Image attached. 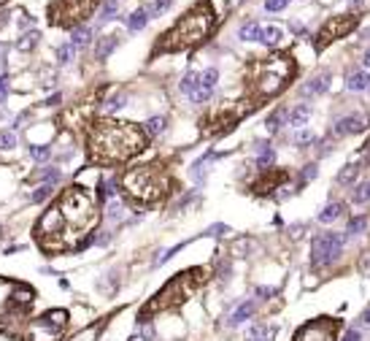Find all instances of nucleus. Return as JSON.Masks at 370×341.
<instances>
[{"label":"nucleus","mask_w":370,"mask_h":341,"mask_svg":"<svg viewBox=\"0 0 370 341\" xmlns=\"http://www.w3.org/2000/svg\"><path fill=\"white\" fill-rule=\"evenodd\" d=\"M97 222V209L92 195L84 187H71L62 193V198L41 217L36 233L43 249H79V236L89 233Z\"/></svg>","instance_id":"1"},{"label":"nucleus","mask_w":370,"mask_h":341,"mask_svg":"<svg viewBox=\"0 0 370 341\" xmlns=\"http://www.w3.org/2000/svg\"><path fill=\"white\" fill-rule=\"evenodd\" d=\"M146 149V133L132 122L100 119L89 130V154L95 163H127Z\"/></svg>","instance_id":"2"},{"label":"nucleus","mask_w":370,"mask_h":341,"mask_svg":"<svg viewBox=\"0 0 370 341\" xmlns=\"http://www.w3.org/2000/svg\"><path fill=\"white\" fill-rule=\"evenodd\" d=\"M213 27V8L208 0H200L198 5L187 11L170 30H165L160 36V44L154 49V54H163V51H181L189 46H198L206 41V36Z\"/></svg>","instance_id":"3"},{"label":"nucleus","mask_w":370,"mask_h":341,"mask_svg":"<svg viewBox=\"0 0 370 341\" xmlns=\"http://www.w3.org/2000/svg\"><path fill=\"white\" fill-rule=\"evenodd\" d=\"M127 195H132L141 203H157L167 195L170 190V176L167 168L160 163H149V165H138V168L127 171L122 179Z\"/></svg>","instance_id":"4"},{"label":"nucleus","mask_w":370,"mask_h":341,"mask_svg":"<svg viewBox=\"0 0 370 341\" xmlns=\"http://www.w3.org/2000/svg\"><path fill=\"white\" fill-rule=\"evenodd\" d=\"M294 73V62L287 54H270L254 65V92L259 97H270L284 90Z\"/></svg>","instance_id":"5"},{"label":"nucleus","mask_w":370,"mask_h":341,"mask_svg":"<svg viewBox=\"0 0 370 341\" xmlns=\"http://www.w3.org/2000/svg\"><path fill=\"white\" fill-rule=\"evenodd\" d=\"M203 282H206V268H189V271H184V274H178L176 279L167 282L163 290H160L157 295H154L152 303L143 306V311H141V322L146 320V314H154V311L167 309V306L184 303V300L192 295L195 287L203 285Z\"/></svg>","instance_id":"6"},{"label":"nucleus","mask_w":370,"mask_h":341,"mask_svg":"<svg viewBox=\"0 0 370 341\" xmlns=\"http://www.w3.org/2000/svg\"><path fill=\"white\" fill-rule=\"evenodd\" d=\"M97 5V0H57L49 8V19L54 25L71 27L76 22H84L92 14V8Z\"/></svg>","instance_id":"7"},{"label":"nucleus","mask_w":370,"mask_h":341,"mask_svg":"<svg viewBox=\"0 0 370 341\" xmlns=\"http://www.w3.org/2000/svg\"><path fill=\"white\" fill-rule=\"evenodd\" d=\"M357 22H360V16H357V14L329 16L325 25L319 27V33H316V49H325V46H329L332 41H338V38L349 36V33L357 27Z\"/></svg>","instance_id":"8"},{"label":"nucleus","mask_w":370,"mask_h":341,"mask_svg":"<svg viewBox=\"0 0 370 341\" xmlns=\"http://www.w3.org/2000/svg\"><path fill=\"white\" fill-rule=\"evenodd\" d=\"M311 255H314V265H329L343 255V236L340 233H322L314 239L311 246Z\"/></svg>","instance_id":"9"},{"label":"nucleus","mask_w":370,"mask_h":341,"mask_svg":"<svg viewBox=\"0 0 370 341\" xmlns=\"http://www.w3.org/2000/svg\"><path fill=\"white\" fill-rule=\"evenodd\" d=\"M251 111V106L248 103H244V106H230V108H222V111H216L211 117V122H213V128L208 130V133H216V136H222V133H227V130H233L235 125L241 122V119L246 117V114Z\"/></svg>","instance_id":"10"},{"label":"nucleus","mask_w":370,"mask_h":341,"mask_svg":"<svg viewBox=\"0 0 370 341\" xmlns=\"http://www.w3.org/2000/svg\"><path fill=\"white\" fill-rule=\"evenodd\" d=\"M332 333H335V325L332 322H308L303 331H297L294 341H332Z\"/></svg>","instance_id":"11"},{"label":"nucleus","mask_w":370,"mask_h":341,"mask_svg":"<svg viewBox=\"0 0 370 341\" xmlns=\"http://www.w3.org/2000/svg\"><path fill=\"white\" fill-rule=\"evenodd\" d=\"M289 179V173L287 171H279V168H273V171H265L262 176L254 182V193H259V195H265V193H270V190H279V184L281 182H287Z\"/></svg>","instance_id":"12"},{"label":"nucleus","mask_w":370,"mask_h":341,"mask_svg":"<svg viewBox=\"0 0 370 341\" xmlns=\"http://www.w3.org/2000/svg\"><path fill=\"white\" fill-rule=\"evenodd\" d=\"M365 128H368V117H365V114H349V117L338 119L335 133H338V136H354V133H362Z\"/></svg>","instance_id":"13"},{"label":"nucleus","mask_w":370,"mask_h":341,"mask_svg":"<svg viewBox=\"0 0 370 341\" xmlns=\"http://www.w3.org/2000/svg\"><path fill=\"white\" fill-rule=\"evenodd\" d=\"M216 82H219V71H216V68H206V71L200 73V90H198V95H195L192 100L195 103H206L208 97H211Z\"/></svg>","instance_id":"14"},{"label":"nucleus","mask_w":370,"mask_h":341,"mask_svg":"<svg viewBox=\"0 0 370 341\" xmlns=\"http://www.w3.org/2000/svg\"><path fill=\"white\" fill-rule=\"evenodd\" d=\"M329 71H325V73H316L314 79H311V82H305L303 84V95H322V92H327L329 90Z\"/></svg>","instance_id":"15"},{"label":"nucleus","mask_w":370,"mask_h":341,"mask_svg":"<svg viewBox=\"0 0 370 341\" xmlns=\"http://www.w3.org/2000/svg\"><path fill=\"white\" fill-rule=\"evenodd\" d=\"M276 331H279L276 325H270V328H265V325H251V328H248V333H246V341H270Z\"/></svg>","instance_id":"16"},{"label":"nucleus","mask_w":370,"mask_h":341,"mask_svg":"<svg viewBox=\"0 0 370 341\" xmlns=\"http://www.w3.org/2000/svg\"><path fill=\"white\" fill-rule=\"evenodd\" d=\"M178 90L184 92V95H189V97H195L198 95V90H200V73H195V71H189L187 76L181 79V84H178Z\"/></svg>","instance_id":"17"},{"label":"nucleus","mask_w":370,"mask_h":341,"mask_svg":"<svg viewBox=\"0 0 370 341\" xmlns=\"http://www.w3.org/2000/svg\"><path fill=\"white\" fill-rule=\"evenodd\" d=\"M251 314H254V300H246V303H241L238 309L233 311V317H230V325H241V322H246Z\"/></svg>","instance_id":"18"},{"label":"nucleus","mask_w":370,"mask_h":341,"mask_svg":"<svg viewBox=\"0 0 370 341\" xmlns=\"http://www.w3.org/2000/svg\"><path fill=\"white\" fill-rule=\"evenodd\" d=\"M346 87H349L351 92H360V90H365V87H370V76H368V71H357V73H351L349 82H346Z\"/></svg>","instance_id":"19"},{"label":"nucleus","mask_w":370,"mask_h":341,"mask_svg":"<svg viewBox=\"0 0 370 341\" xmlns=\"http://www.w3.org/2000/svg\"><path fill=\"white\" fill-rule=\"evenodd\" d=\"M117 44H119V38L117 36H106L100 44H97V49H95V57L97 60H106L108 54H111L114 49H117Z\"/></svg>","instance_id":"20"},{"label":"nucleus","mask_w":370,"mask_h":341,"mask_svg":"<svg viewBox=\"0 0 370 341\" xmlns=\"http://www.w3.org/2000/svg\"><path fill=\"white\" fill-rule=\"evenodd\" d=\"M308 117H311V106L308 103H303V106H294L292 108V114H289V125H305L308 122Z\"/></svg>","instance_id":"21"},{"label":"nucleus","mask_w":370,"mask_h":341,"mask_svg":"<svg viewBox=\"0 0 370 341\" xmlns=\"http://www.w3.org/2000/svg\"><path fill=\"white\" fill-rule=\"evenodd\" d=\"M241 38H244V41H262V27H259L257 22H246V25L241 27Z\"/></svg>","instance_id":"22"},{"label":"nucleus","mask_w":370,"mask_h":341,"mask_svg":"<svg viewBox=\"0 0 370 341\" xmlns=\"http://www.w3.org/2000/svg\"><path fill=\"white\" fill-rule=\"evenodd\" d=\"M343 211H346L343 203H329V206H325V211H319V222H335Z\"/></svg>","instance_id":"23"},{"label":"nucleus","mask_w":370,"mask_h":341,"mask_svg":"<svg viewBox=\"0 0 370 341\" xmlns=\"http://www.w3.org/2000/svg\"><path fill=\"white\" fill-rule=\"evenodd\" d=\"M284 119H287V111H284V108H276V111L268 117V122H265V125H268L270 133H279L281 128H284Z\"/></svg>","instance_id":"24"},{"label":"nucleus","mask_w":370,"mask_h":341,"mask_svg":"<svg viewBox=\"0 0 370 341\" xmlns=\"http://www.w3.org/2000/svg\"><path fill=\"white\" fill-rule=\"evenodd\" d=\"M281 38H284V30H281V27H276V25L262 27V41H265V44L276 46V44H281Z\"/></svg>","instance_id":"25"},{"label":"nucleus","mask_w":370,"mask_h":341,"mask_svg":"<svg viewBox=\"0 0 370 341\" xmlns=\"http://www.w3.org/2000/svg\"><path fill=\"white\" fill-rule=\"evenodd\" d=\"M259 154H257V165H270L273 163V157H276V152H273V146L270 144H259Z\"/></svg>","instance_id":"26"},{"label":"nucleus","mask_w":370,"mask_h":341,"mask_svg":"<svg viewBox=\"0 0 370 341\" xmlns=\"http://www.w3.org/2000/svg\"><path fill=\"white\" fill-rule=\"evenodd\" d=\"M89 36H92L89 27H79V30H73L71 46H73V49H76V46H86V44H89Z\"/></svg>","instance_id":"27"},{"label":"nucleus","mask_w":370,"mask_h":341,"mask_svg":"<svg viewBox=\"0 0 370 341\" xmlns=\"http://www.w3.org/2000/svg\"><path fill=\"white\" fill-rule=\"evenodd\" d=\"M170 5H173V0H154V3L149 5V8H143V11H146V16H149V19H152V16H160V14H165V11L170 8Z\"/></svg>","instance_id":"28"},{"label":"nucleus","mask_w":370,"mask_h":341,"mask_svg":"<svg viewBox=\"0 0 370 341\" xmlns=\"http://www.w3.org/2000/svg\"><path fill=\"white\" fill-rule=\"evenodd\" d=\"M165 125H167L165 117H152L146 122V136H160V133L165 130Z\"/></svg>","instance_id":"29"},{"label":"nucleus","mask_w":370,"mask_h":341,"mask_svg":"<svg viewBox=\"0 0 370 341\" xmlns=\"http://www.w3.org/2000/svg\"><path fill=\"white\" fill-rule=\"evenodd\" d=\"M357 173H360V165L351 163V165H346V168L338 173V182H340V184H351V182L357 179Z\"/></svg>","instance_id":"30"},{"label":"nucleus","mask_w":370,"mask_h":341,"mask_svg":"<svg viewBox=\"0 0 370 341\" xmlns=\"http://www.w3.org/2000/svg\"><path fill=\"white\" fill-rule=\"evenodd\" d=\"M149 22V16H146V11H135V14H130V19H127V27H130V30H141L143 25H146Z\"/></svg>","instance_id":"31"},{"label":"nucleus","mask_w":370,"mask_h":341,"mask_svg":"<svg viewBox=\"0 0 370 341\" xmlns=\"http://www.w3.org/2000/svg\"><path fill=\"white\" fill-rule=\"evenodd\" d=\"M354 203H368L370 200V182H365V184H357V190H354Z\"/></svg>","instance_id":"32"},{"label":"nucleus","mask_w":370,"mask_h":341,"mask_svg":"<svg viewBox=\"0 0 370 341\" xmlns=\"http://www.w3.org/2000/svg\"><path fill=\"white\" fill-rule=\"evenodd\" d=\"M16 146V136L11 130H0V149H14Z\"/></svg>","instance_id":"33"},{"label":"nucleus","mask_w":370,"mask_h":341,"mask_svg":"<svg viewBox=\"0 0 370 341\" xmlns=\"http://www.w3.org/2000/svg\"><path fill=\"white\" fill-rule=\"evenodd\" d=\"M49 195H51V184H41V187L30 195V200H33V203H41V200L49 198Z\"/></svg>","instance_id":"34"},{"label":"nucleus","mask_w":370,"mask_h":341,"mask_svg":"<svg viewBox=\"0 0 370 341\" xmlns=\"http://www.w3.org/2000/svg\"><path fill=\"white\" fill-rule=\"evenodd\" d=\"M36 44H38V33H36V30H33V33H25V36H22V41H19V49L27 51V49H33Z\"/></svg>","instance_id":"35"},{"label":"nucleus","mask_w":370,"mask_h":341,"mask_svg":"<svg viewBox=\"0 0 370 341\" xmlns=\"http://www.w3.org/2000/svg\"><path fill=\"white\" fill-rule=\"evenodd\" d=\"M114 193H117V184H114L111 179H108V182L103 179V182H100V195H103V198H114Z\"/></svg>","instance_id":"36"},{"label":"nucleus","mask_w":370,"mask_h":341,"mask_svg":"<svg viewBox=\"0 0 370 341\" xmlns=\"http://www.w3.org/2000/svg\"><path fill=\"white\" fill-rule=\"evenodd\" d=\"M362 228H365V217H354V219L349 222V230H346V233H349V236H357Z\"/></svg>","instance_id":"37"},{"label":"nucleus","mask_w":370,"mask_h":341,"mask_svg":"<svg viewBox=\"0 0 370 341\" xmlns=\"http://www.w3.org/2000/svg\"><path fill=\"white\" fill-rule=\"evenodd\" d=\"M57 57H60L62 65H65V62H71V57H73V46H71V44L60 46V49H57Z\"/></svg>","instance_id":"38"},{"label":"nucleus","mask_w":370,"mask_h":341,"mask_svg":"<svg viewBox=\"0 0 370 341\" xmlns=\"http://www.w3.org/2000/svg\"><path fill=\"white\" fill-rule=\"evenodd\" d=\"M114 14H117V0H108V3L103 5V16H100V19L108 22V19H114Z\"/></svg>","instance_id":"39"},{"label":"nucleus","mask_w":370,"mask_h":341,"mask_svg":"<svg viewBox=\"0 0 370 341\" xmlns=\"http://www.w3.org/2000/svg\"><path fill=\"white\" fill-rule=\"evenodd\" d=\"M30 154H33L36 160H46V157L51 154V149H49V146H30Z\"/></svg>","instance_id":"40"},{"label":"nucleus","mask_w":370,"mask_h":341,"mask_svg":"<svg viewBox=\"0 0 370 341\" xmlns=\"http://www.w3.org/2000/svg\"><path fill=\"white\" fill-rule=\"evenodd\" d=\"M314 176H316V165H305V173H303V179H300V187H303L305 182H311Z\"/></svg>","instance_id":"41"},{"label":"nucleus","mask_w":370,"mask_h":341,"mask_svg":"<svg viewBox=\"0 0 370 341\" xmlns=\"http://www.w3.org/2000/svg\"><path fill=\"white\" fill-rule=\"evenodd\" d=\"M265 8H268V11H281V8H287V3H284V0H268Z\"/></svg>","instance_id":"42"},{"label":"nucleus","mask_w":370,"mask_h":341,"mask_svg":"<svg viewBox=\"0 0 370 341\" xmlns=\"http://www.w3.org/2000/svg\"><path fill=\"white\" fill-rule=\"evenodd\" d=\"M311 141H314V133H308V130H303V133L297 136V144H300V146H303V144H311Z\"/></svg>","instance_id":"43"},{"label":"nucleus","mask_w":370,"mask_h":341,"mask_svg":"<svg viewBox=\"0 0 370 341\" xmlns=\"http://www.w3.org/2000/svg\"><path fill=\"white\" fill-rule=\"evenodd\" d=\"M360 328L370 331V311H362V314H360Z\"/></svg>","instance_id":"44"},{"label":"nucleus","mask_w":370,"mask_h":341,"mask_svg":"<svg viewBox=\"0 0 370 341\" xmlns=\"http://www.w3.org/2000/svg\"><path fill=\"white\" fill-rule=\"evenodd\" d=\"M5 92H8V79H0V103H3V97H5Z\"/></svg>","instance_id":"45"},{"label":"nucleus","mask_w":370,"mask_h":341,"mask_svg":"<svg viewBox=\"0 0 370 341\" xmlns=\"http://www.w3.org/2000/svg\"><path fill=\"white\" fill-rule=\"evenodd\" d=\"M119 106H122V100H119V97H111V100H108V106H106V108H108V111H117Z\"/></svg>","instance_id":"46"},{"label":"nucleus","mask_w":370,"mask_h":341,"mask_svg":"<svg viewBox=\"0 0 370 341\" xmlns=\"http://www.w3.org/2000/svg\"><path fill=\"white\" fill-rule=\"evenodd\" d=\"M343 341H360V331H349L343 336Z\"/></svg>","instance_id":"47"},{"label":"nucleus","mask_w":370,"mask_h":341,"mask_svg":"<svg viewBox=\"0 0 370 341\" xmlns=\"http://www.w3.org/2000/svg\"><path fill=\"white\" fill-rule=\"evenodd\" d=\"M362 62H365V68H370V49L365 51V57H362Z\"/></svg>","instance_id":"48"},{"label":"nucleus","mask_w":370,"mask_h":341,"mask_svg":"<svg viewBox=\"0 0 370 341\" xmlns=\"http://www.w3.org/2000/svg\"><path fill=\"white\" fill-rule=\"evenodd\" d=\"M284 3H289V0H284Z\"/></svg>","instance_id":"49"}]
</instances>
